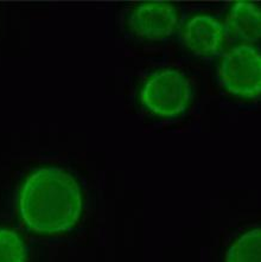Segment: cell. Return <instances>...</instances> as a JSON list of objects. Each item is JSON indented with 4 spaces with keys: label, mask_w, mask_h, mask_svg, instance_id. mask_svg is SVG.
<instances>
[{
    "label": "cell",
    "mask_w": 261,
    "mask_h": 262,
    "mask_svg": "<svg viewBox=\"0 0 261 262\" xmlns=\"http://www.w3.org/2000/svg\"><path fill=\"white\" fill-rule=\"evenodd\" d=\"M223 26L225 38L258 42L261 33V12L255 3L237 2L227 14Z\"/></svg>",
    "instance_id": "8992f818"
},
{
    "label": "cell",
    "mask_w": 261,
    "mask_h": 262,
    "mask_svg": "<svg viewBox=\"0 0 261 262\" xmlns=\"http://www.w3.org/2000/svg\"><path fill=\"white\" fill-rule=\"evenodd\" d=\"M19 210L25 223L37 233H62L75 226L81 215V189L62 168H39L26 179Z\"/></svg>",
    "instance_id": "6da1fadb"
},
{
    "label": "cell",
    "mask_w": 261,
    "mask_h": 262,
    "mask_svg": "<svg viewBox=\"0 0 261 262\" xmlns=\"http://www.w3.org/2000/svg\"><path fill=\"white\" fill-rule=\"evenodd\" d=\"M178 10L165 2L140 4L128 18L130 31L145 39H164L175 32L178 26Z\"/></svg>",
    "instance_id": "277c9868"
},
{
    "label": "cell",
    "mask_w": 261,
    "mask_h": 262,
    "mask_svg": "<svg viewBox=\"0 0 261 262\" xmlns=\"http://www.w3.org/2000/svg\"><path fill=\"white\" fill-rule=\"evenodd\" d=\"M225 39L222 23L211 16H196L182 31V40L192 54L200 57H214L222 49Z\"/></svg>",
    "instance_id": "5b68a950"
},
{
    "label": "cell",
    "mask_w": 261,
    "mask_h": 262,
    "mask_svg": "<svg viewBox=\"0 0 261 262\" xmlns=\"http://www.w3.org/2000/svg\"><path fill=\"white\" fill-rule=\"evenodd\" d=\"M227 262H261V230L259 227L238 237L227 252Z\"/></svg>",
    "instance_id": "52a82bcc"
},
{
    "label": "cell",
    "mask_w": 261,
    "mask_h": 262,
    "mask_svg": "<svg viewBox=\"0 0 261 262\" xmlns=\"http://www.w3.org/2000/svg\"><path fill=\"white\" fill-rule=\"evenodd\" d=\"M217 78L234 95L258 99L261 93V56L258 49L241 44L221 57Z\"/></svg>",
    "instance_id": "7a4b0ae2"
},
{
    "label": "cell",
    "mask_w": 261,
    "mask_h": 262,
    "mask_svg": "<svg viewBox=\"0 0 261 262\" xmlns=\"http://www.w3.org/2000/svg\"><path fill=\"white\" fill-rule=\"evenodd\" d=\"M190 93V82L184 75L165 69L147 81L141 91V101L156 115L173 117L185 110Z\"/></svg>",
    "instance_id": "3957f363"
},
{
    "label": "cell",
    "mask_w": 261,
    "mask_h": 262,
    "mask_svg": "<svg viewBox=\"0 0 261 262\" xmlns=\"http://www.w3.org/2000/svg\"><path fill=\"white\" fill-rule=\"evenodd\" d=\"M25 247L12 230L0 229V262H24Z\"/></svg>",
    "instance_id": "ba28073f"
}]
</instances>
